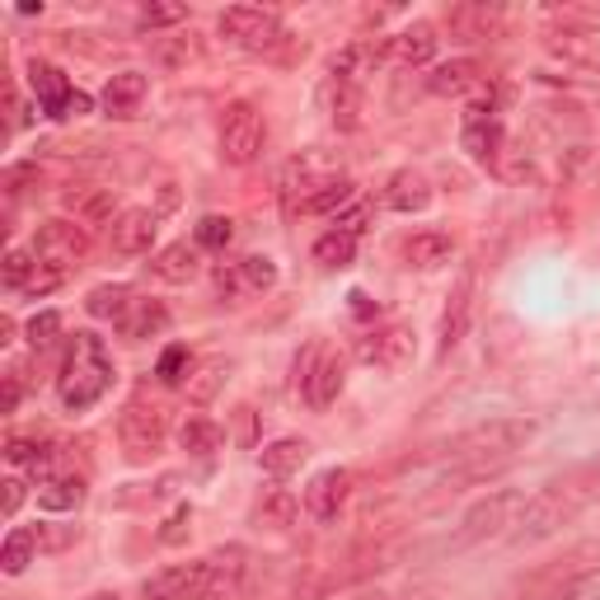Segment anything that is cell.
I'll list each match as a JSON object with an SVG mask.
<instances>
[{
	"instance_id": "6da1fadb",
	"label": "cell",
	"mask_w": 600,
	"mask_h": 600,
	"mask_svg": "<svg viewBox=\"0 0 600 600\" xmlns=\"http://www.w3.org/2000/svg\"><path fill=\"white\" fill-rule=\"evenodd\" d=\"M108 385H113V357H108V347L99 334H75L71 338V357L67 367H61V404L71 408V413H85V408H94L108 394Z\"/></svg>"
},
{
	"instance_id": "7a4b0ae2",
	"label": "cell",
	"mask_w": 600,
	"mask_h": 600,
	"mask_svg": "<svg viewBox=\"0 0 600 600\" xmlns=\"http://www.w3.org/2000/svg\"><path fill=\"white\" fill-rule=\"evenodd\" d=\"M535 436V422H520V418H502V422H483L465 436H455L446 455L451 465H473V460H512V455L526 446Z\"/></svg>"
},
{
	"instance_id": "3957f363",
	"label": "cell",
	"mask_w": 600,
	"mask_h": 600,
	"mask_svg": "<svg viewBox=\"0 0 600 600\" xmlns=\"http://www.w3.org/2000/svg\"><path fill=\"white\" fill-rule=\"evenodd\" d=\"M577 507H581V493H577V488H563V483L544 488V493H535L526 507H520L516 530L507 535V540H512V544H540V540H549V535H559L567 520L577 516Z\"/></svg>"
},
{
	"instance_id": "277c9868",
	"label": "cell",
	"mask_w": 600,
	"mask_h": 600,
	"mask_svg": "<svg viewBox=\"0 0 600 600\" xmlns=\"http://www.w3.org/2000/svg\"><path fill=\"white\" fill-rule=\"evenodd\" d=\"M263 141H267V128H263V113L249 99H235L226 104V113H220V160L244 169L254 165L263 155Z\"/></svg>"
},
{
	"instance_id": "5b68a950",
	"label": "cell",
	"mask_w": 600,
	"mask_h": 600,
	"mask_svg": "<svg viewBox=\"0 0 600 600\" xmlns=\"http://www.w3.org/2000/svg\"><path fill=\"white\" fill-rule=\"evenodd\" d=\"M526 507V497L516 493V488H497V493H488L483 502H473L460 520V540L465 544H479V540H497V535H512L516 530V516Z\"/></svg>"
},
{
	"instance_id": "8992f818",
	"label": "cell",
	"mask_w": 600,
	"mask_h": 600,
	"mask_svg": "<svg viewBox=\"0 0 600 600\" xmlns=\"http://www.w3.org/2000/svg\"><path fill=\"white\" fill-rule=\"evenodd\" d=\"M38 254V263L57 267V273H71V267H81L89 259V230L81 226V220H43L34 244H28Z\"/></svg>"
},
{
	"instance_id": "52a82bcc",
	"label": "cell",
	"mask_w": 600,
	"mask_h": 600,
	"mask_svg": "<svg viewBox=\"0 0 600 600\" xmlns=\"http://www.w3.org/2000/svg\"><path fill=\"white\" fill-rule=\"evenodd\" d=\"M220 38L244 47V52H267V47L281 43V20L277 10H263V5H230L226 14L216 20Z\"/></svg>"
},
{
	"instance_id": "ba28073f",
	"label": "cell",
	"mask_w": 600,
	"mask_h": 600,
	"mask_svg": "<svg viewBox=\"0 0 600 600\" xmlns=\"http://www.w3.org/2000/svg\"><path fill=\"white\" fill-rule=\"evenodd\" d=\"M118 432H122V451H128V460H151V455L165 446L169 408H165V404H146V399H136V404L128 408V413H122Z\"/></svg>"
},
{
	"instance_id": "9c48e42d",
	"label": "cell",
	"mask_w": 600,
	"mask_h": 600,
	"mask_svg": "<svg viewBox=\"0 0 600 600\" xmlns=\"http://www.w3.org/2000/svg\"><path fill=\"white\" fill-rule=\"evenodd\" d=\"M343 381H347V361L328 347H310L305 357L296 361V385L305 389V399L314 408H328L343 394Z\"/></svg>"
},
{
	"instance_id": "30bf717a",
	"label": "cell",
	"mask_w": 600,
	"mask_h": 600,
	"mask_svg": "<svg viewBox=\"0 0 600 600\" xmlns=\"http://www.w3.org/2000/svg\"><path fill=\"white\" fill-rule=\"evenodd\" d=\"M502 141H507V132H502V118H497V99L488 94V99H479L465 113V132H460V146L469 151V160H479L493 169L502 160Z\"/></svg>"
},
{
	"instance_id": "8fae6325",
	"label": "cell",
	"mask_w": 600,
	"mask_h": 600,
	"mask_svg": "<svg viewBox=\"0 0 600 600\" xmlns=\"http://www.w3.org/2000/svg\"><path fill=\"white\" fill-rule=\"evenodd\" d=\"M207 581H212V563H179L165 567L146 581V600H207Z\"/></svg>"
},
{
	"instance_id": "7c38bea8",
	"label": "cell",
	"mask_w": 600,
	"mask_h": 600,
	"mask_svg": "<svg viewBox=\"0 0 600 600\" xmlns=\"http://www.w3.org/2000/svg\"><path fill=\"white\" fill-rule=\"evenodd\" d=\"M155 235H160V216L146 212V207H128V212H118L113 226H108V244H113V254L136 259V254H151Z\"/></svg>"
},
{
	"instance_id": "4fadbf2b",
	"label": "cell",
	"mask_w": 600,
	"mask_h": 600,
	"mask_svg": "<svg viewBox=\"0 0 600 600\" xmlns=\"http://www.w3.org/2000/svg\"><path fill=\"white\" fill-rule=\"evenodd\" d=\"M413 357V334L404 324H389V328H371L367 338H357V361L367 367H381V371H394Z\"/></svg>"
},
{
	"instance_id": "5bb4252c",
	"label": "cell",
	"mask_w": 600,
	"mask_h": 600,
	"mask_svg": "<svg viewBox=\"0 0 600 600\" xmlns=\"http://www.w3.org/2000/svg\"><path fill=\"white\" fill-rule=\"evenodd\" d=\"M347 493H352V473H347V469L314 473L310 488H305V512H310L314 520H338Z\"/></svg>"
},
{
	"instance_id": "9a60e30c",
	"label": "cell",
	"mask_w": 600,
	"mask_h": 600,
	"mask_svg": "<svg viewBox=\"0 0 600 600\" xmlns=\"http://www.w3.org/2000/svg\"><path fill=\"white\" fill-rule=\"evenodd\" d=\"M385 57H389V38H385V43H381V38L347 43L343 52L334 57V71H328V75H334V81H347V85H361L375 67H381Z\"/></svg>"
},
{
	"instance_id": "2e32d148",
	"label": "cell",
	"mask_w": 600,
	"mask_h": 600,
	"mask_svg": "<svg viewBox=\"0 0 600 600\" xmlns=\"http://www.w3.org/2000/svg\"><path fill=\"white\" fill-rule=\"evenodd\" d=\"M469 314H473V277L465 273L460 281H455V291L446 300V310H441V328H436V347L441 357L451 352V347H460L465 328H469Z\"/></svg>"
},
{
	"instance_id": "e0dca14e",
	"label": "cell",
	"mask_w": 600,
	"mask_h": 600,
	"mask_svg": "<svg viewBox=\"0 0 600 600\" xmlns=\"http://www.w3.org/2000/svg\"><path fill=\"white\" fill-rule=\"evenodd\" d=\"M146 89H151V81L141 71H118V75H108L99 104H104L108 118H132L141 108V99H146Z\"/></svg>"
},
{
	"instance_id": "ac0fdd59",
	"label": "cell",
	"mask_w": 600,
	"mask_h": 600,
	"mask_svg": "<svg viewBox=\"0 0 600 600\" xmlns=\"http://www.w3.org/2000/svg\"><path fill=\"white\" fill-rule=\"evenodd\" d=\"M389 57L399 61V67H428V61L436 57V24L413 20L404 34L389 38Z\"/></svg>"
},
{
	"instance_id": "d6986e66",
	"label": "cell",
	"mask_w": 600,
	"mask_h": 600,
	"mask_svg": "<svg viewBox=\"0 0 600 600\" xmlns=\"http://www.w3.org/2000/svg\"><path fill=\"white\" fill-rule=\"evenodd\" d=\"M197 267H202V254H197V244H165L160 254L151 259V273L160 277V281H173V287H183V281H193L197 277Z\"/></svg>"
},
{
	"instance_id": "ffe728a7",
	"label": "cell",
	"mask_w": 600,
	"mask_h": 600,
	"mask_svg": "<svg viewBox=\"0 0 600 600\" xmlns=\"http://www.w3.org/2000/svg\"><path fill=\"white\" fill-rule=\"evenodd\" d=\"M432 202V188L428 179H422L418 169H399V173H389V183H385V207L389 212H422Z\"/></svg>"
},
{
	"instance_id": "44dd1931",
	"label": "cell",
	"mask_w": 600,
	"mask_h": 600,
	"mask_svg": "<svg viewBox=\"0 0 600 600\" xmlns=\"http://www.w3.org/2000/svg\"><path fill=\"white\" fill-rule=\"evenodd\" d=\"M479 85H483L479 61H469V57H455V61H446V67H436L428 75V89L441 94V99H460V94L479 89Z\"/></svg>"
},
{
	"instance_id": "7402d4cb",
	"label": "cell",
	"mask_w": 600,
	"mask_h": 600,
	"mask_svg": "<svg viewBox=\"0 0 600 600\" xmlns=\"http://www.w3.org/2000/svg\"><path fill=\"white\" fill-rule=\"evenodd\" d=\"M118 328H122V338H132V343L160 338L169 328V310L160 305V300H132V310L118 320Z\"/></svg>"
},
{
	"instance_id": "603a6c76",
	"label": "cell",
	"mask_w": 600,
	"mask_h": 600,
	"mask_svg": "<svg viewBox=\"0 0 600 600\" xmlns=\"http://www.w3.org/2000/svg\"><path fill=\"white\" fill-rule=\"evenodd\" d=\"M404 259H408V267H418V273H436V267L451 263V235H441V230L408 235V240H404Z\"/></svg>"
},
{
	"instance_id": "cb8c5ba5",
	"label": "cell",
	"mask_w": 600,
	"mask_h": 600,
	"mask_svg": "<svg viewBox=\"0 0 600 600\" xmlns=\"http://www.w3.org/2000/svg\"><path fill=\"white\" fill-rule=\"evenodd\" d=\"M324 108H328V118H334L338 132H357L361 128V85H347V81H334V75H328Z\"/></svg>"
},
{
	"instance_id": "d4e9b609",
	"label": "cell",
	"mask_w": 600,
	"mask_h": 600,
	"mask_svg": "<svg viewBox=\"0 0 600 600\" xmlns=\"http://www.w3.org/2000/svg\"><path fill=\"white\" fill-rule=\"evenodd\" d=\"M305 460H310V446L300 436L267 441V446L259 451V465H263V473H273V479H291V473H300Z\"/></svg>"
},
{
	"instance_id": "484cf974",
	"label": "cell",
	"mask_w": 600,
	"mask_h": 600,
	"mask_svg": "<svg viewBox=\"0 0 600 600\" xmlns=\"http://www.w3.org/2000/svg\"><path fill=\"white\" fill-rule=\"evenodd\" d=\"M207 563H212L207 600H240V587H244V549H226V554H216Z\"/></svg>"
},
{
	"instance_id": "4316f807",
	"label": "cell",
	"mask_w": 600,
	"mask_h": 600,
	"mask_svg": "<svg viewBox=\"0 0 600 600\" xmlns=\"http://www.w3.org/2000/svg\"><path fill=\"white\" fill-rule=\"evenodd\" d=\"M296 516H300V497L291 493V488H267L263 502H259V512H254L259 526L273 530V535H287L296 526Z\"/></svg>"
},
{
	"instance_id": "83f0119b",
	"label": "cell",
	"mask_w": 600,
	"mask_h": 600,
	"mask_svg": "<svg viewBox=\"0 0 600 600\" xmlns=\"http://www.w3.org/2000/svg\"><path fill=\"white\" fill-rule=\"evenodd\" d=\"M352 202H357V183L338 173L334 183L314 188V193H310L305 202H300V212H305V216H343L347 207H352Z\"/></svg>"
},
{
	"instance_id": "f1b7e54d",
	"label": "cell",
	"mask_w": 600,
	"mask_h": 600,
	"mask_svg": "<svg viewBox=\"0 0 600 600\" xmlns=\"http://www.w3.org/2000/svg\"><path fill=\"white\" fill-rule=\"evenodd\" d=\"M85 502V479L81 473H57V479L38 483V507L43 512H75Z\"/></svg>"
},
{
	"instance_id": "f546056e",
	"label": "cell",
	"mask_w": 600,
	"mask_h": 600,
	"mask_svg": "<svg viewBox=\"0 0 600 600\" xmlns=\"http://www.w3.org/2000/svg\"><path fill=\"white\" fill-rule=\"evenodd\" d=\"M338 173H334V165L324 160V155H305V160H291L287 165V173H281V183H287V193L291 188H305V197L314 193V188H324V183H334ZM300 197V202H305Z\"/></svg>"
},
{
	"instance_id": "4dcf8cb0",
	"label": "cell",
	"mask_w": 600,
	"mask_h": 600,
	"mask_svg": "<svg viewBox=\"0 0 600 600\" xmlns=\"http://www.w3.org/2000/svg\"><path fill=\"white\" fill-rule=\"evenodd\" d=\"M220 441H226V432H220V422H212V418H188L179 428V446L188 455H197V460H212L220 451Z\"/></svg>"
},
{
	"instance_id": "1f68e13d",
	"label": "cell",
	"mask_w": 600,
	"mask_h": 600,
	"mask_svg": "<svg viewBox=\"0 0 600 600\" xmlns=\"http://www.w3.org/2000/svg\"><path fill=\"white\" fill-rule=\"evenodd\" d=\"M28 89H34L38 99H43L47 113H52V108H61V99L71 94L67 75H61V71L52 67V61H34V67H28Z\"/></svg>"
},
{
	"instance_id": "d6a6232c",
	"label": "cell",
	"mask_w": 600,
	"mask_h": 600,
	"mask_svg": "<svg viewBox=\"0 0 600 600\" xmlns=\"http://www.w3.org/2000/svg\"><path fill=\"white\" fill-rule=\"evenodd\" d=\"M38 554V535L34 530H10L5 535V549H0V573L5 577H20L28 563Z\"/></svg>"
},
{
	"instance_id": "836d02e7",
	"label": "cell",
	"mask_w": 600,
	"mask_h": 600,
	"mask_svg": "<svg viewBox=\"0 0 600 600\" xmlns=\"http://www.w3.org/2000/svg\"><path fill=\"white\" fill-rule=\"evenodd\" d=\"M357 259V240L352 235H343V230H328L314 240V263L320 267H352Z\"/></svg>"
},
{
	"instance_id": "e575fe53",
	"label": "cell",
	"mask_w": 600,
	"mask_h": 600,
	"mask_svg": "<svg viewBox=\"0 0 600 600\" xmlns=\"http://www.w3.org/2000/svg\"><path fill=\"white\" fill-rule=\"evenodd\" d=\"M132 287H94L89 300H85V310L94 314V320H122V314L132 310Z\"/></svg>"
},
{
	"instance_id": "d590c367",
	"label": "cell",
	"mask_w": 600,
	"mask_h": 600,
	"mask_svg": "<svg viewBox=\"0 0 600 600\" xmlns=\"http://www.w3.org/2000/svg\"><path fill=\"white\" fill-rule=\"evenodd\" d=\"M34 273H38V254H34V249H20V244H14L5 254V263H0V277H5L10 291H24Z\"/></svg>"
},
{
	"instance_id": "8d00e7d4",
	"label": "cell",
	"mask_w": 600,
	"mask_h": 600,
	"mask_svg": "<svg viewBox=\"0 0 600 600\" xmlns=\"http://www.w3.org/2000/svg\"><path fill=\"white\" fill-rule=\"evenodd\" d=\"M235 267H240V281H244L249 291H267V287L277 281V263L267 259V254H249V259H240Z\"/></svg>"
},
{
	"instance_id": "74e56055",
	"label": "cell",
	"mask_w": 600,
	"mask_h": 600,
	"mask_svg": "<svg viewBox=\"0 0 600 600\" xmlns=\"http://www.w3.org/2000/svg\"><path fill=\"white\" fill-rule=\"evenodd\" d=\"M451 28L460 38H488V28H493V10H469V5H460V10H451Z\"/></svg>"
},
{
	"instance_id": "f35d334b",
	"label": "cell",
	"mask_w": 600,
	"mask_h": 600,
	"mask_svg": "<svg viewBox=\"0 0 600 600\" xmlns=\"http://www.w3.org/2000/svg\"><path fill=\"white\" fill-rule=\"evenodd\" d=\"M220 381H226V375H220V361H202L197 375H188V399H193V404H212V394L220 389Z\"/></svg>"
},
{
	"instance_id": "ab89813d",
	"label": "cell",
	"mask_w": 600,
	"mask_h": 600,
	"mask_svg": "<svg viewBox=\"0 0 600 600\" xmlns=\"http://www.w3.org/2000/svg\"><path fill=\"white\" fill-rule=\"evenodd\" d=\"M24 334H28V347H34V352H47V347L57 343V334H61V314H57V310H43V314H34Z\"/></svg>"
},
{
	"instance_id": "60d3db41",
	"label": "cell",
	"mask_w": 600,
	"mask_h": 600,
	"mask_svg": "<svg viewBox=\"0 0 600 600\" xmlns=\"http://www.w3.org/2000/svg\"><path fill=\"white\" fill-rule=\"evenodd\" d=\"M235 240V220L230 216H202L197 220V249H226Z\"/></svg>"
},
{
	"instance_id": "b9f144b4",
	"label": "cell",
	"mask_w": 600,
	"mask_h": 600,
	"mask_svg": "<svg viewBox=\"0 0 600 600\" xmlns=\"http://www.w3.org/2000/svg\"><path fill=\"white\" fill-rule=\"evenodd\" d=\"M188 367H193V357H188V347H179V343H173V347H165V352H160V367H155V375H160L165 385H179L183 375H188Z\"/></svg>"
},
{
	"instance_id": "7bdbcfd3",
	"label": "cell",
	"mask_w": 600,
	"mask_h": 600,
	"mask_svg": "<svg viewBox=\"0 0 600 600\" xmlns=\"http://www.w3.org/2000/svg\"><path fill=\"white\" fill-rule=\"evenodd\" d=\"M183 20H188V10L183 5H165V0H160V5L141 10V24H146V28H173V24H183Z\"/></svg>"
},
{
	"instance_id": "ee69618b",
	"label": "cell",
	"mask_w": 600,
	"mask_h": 600,
	"mask_svg": "<svg viewBox=\"0 0 600 600\" xmlns=\"http://www.w3.org/2000/svg\"><path fill=\"white\" fill-rule=\"evenodd\" d=\"M188 526H193V507H188V502H179V507H173V516L165 520V530H160V544H183V540H188Z\"/></svg>"
},
{
	"instance_id": "f6af8a7d",
	"label": "cell",
	"mask_w": 600,
	"mask_h": 600,
	"mask_svg": "<svg viewBox=\"0 0 600 600\" xmlns=\"http://www.w3.org/2000/svg\"><path fill=\"white\" fill-rule=\"evenodd\" d=\"M61 281H67V273H57V267H47V263H38V273L34 277H28V287H24V296H52L57 287H61Z\"/></svg>"
},
{
	"instance_id": "bcb514c9",
	"label": "cell",
	"mask_w": 600,
	"mask_h": 600,
	"mask_svg": "<svg viewBox=\"0 0 600 600\" xmlns=\"http://www.w3.org/2000/svg\"><path fill=\"white\" fill-rule=\"evenodd\" d=\"M43 451H47V446H38L34 436H10V441H5V460H10V465H34Z\"/></svg>"
},
{
	"instance_id": "7dc6e473",
	"label": "cell",
	"mask_w": 600,
	"mask_h": 600,
	"mask_svg": "<svg viewBox=\"0 0 600 600\" xmlns=\"http://www.w3.org/2000/svg\"><path fill=\"white\" fill-rule=\"evenodd\" d=\"M89 108H94V99H89V94H85V89H71L67 99H61V108H52V113H47V118H57V122H71V118H85Z\"/></svg>"
},
{
	"instance_id": "c3c4849f",
	"label": "cell",
	"mask_w": 600,
	"mask_h": 600,
	"mask_svg": "<svg viewBox=\"0 0 600 600\" xmlns=\"http://www.w3.org/2000/svg\"><path fill=\"white\" fill-rule=\"evenodd\" d=\"M0 488H5V493H0V516H5V520H14V516H20V507H24V479H5V483H0Z\"/></svg>"
},
{
	"instance_id": "681fc988",
	"label": "cell",
	"mask_w": 600,
	"mask_h": 600,
	"mask_svg": "<svg viewBox=\"0 0 600 600\" xmlns=\"http://www.w3.org/2000/svg\"><path fill=\"white\" fill-rule=\"evenodd\" d=\"M24 399V385H20V371H5L0 375V413H14Z\"/></svg>"
},
{
	"instance_id": "f907efd6",
	"label": "cell",
	"mask_w": 600,
	"mask_h": 600,
	"mask_svg": "<svg viewBox=\"0 0 600 600\" xmlns=\"http://www.w3.org/2000/svg\"><path fill=\"white\" fill-rule=\"evenodd\" d=\"M367 220H371V212H367V207H347V212L338 216V230H343V235H352V240H357V235L367 230Z\"/></svg>"
},
{
	"instance_id": "816d5d0a",
	"label": "cell",
	"mask_w": 600,
	"mask_h": 600,
	"mask_svg": "<svg viewBox=\"0 0 600 600\" xmlns=\"http://www.w3.org/2000/svg\"><path fill=\"white\" fill-rule=\"evenodd\" d=\"M71 540H75V526H67V530L43 526V530H38V549H67Z\"/></svg>"
},
{
	"instance_id": "f5cc1de1",
	"label": "cell",
	"mask_w": 600,
	"mask_h": 600,
	"mask_svg": "<svg viewBox=\"0 0 600 600\" xmlns=\"http://www.w3.org/2000/svg\"><path fill=\"white\" fill-rule=\"evenodd\" d=\"M24 183H38V169H34V165L5 169V188H10V193H24Z\"/></svg>"
},
{
	"instance_id": "db71d44e",
	"label": "cell",
	"mask_w": 600,
	"mask_h": 600,
	"mask_svg": "<svg viewBox=\"0 0 600 600\" xmlns=\"http://www.w3.org/2000/svg\"><path fill=\"white\" fill-rule=\"evenodd\" d=\"M0 343H14V320H10V314H0Z\"/></svg>"
},
{
	"instance_id": "11a10c76",
	"label": "cell",
	"mask_w": 600,
	"mask_h": 600,
	"mask_svg": "<svg viewBox=\"0 0 600 600\" xmlns=\"http://www.w3.org/2000/svg\"><path fill=\"white\" fill-rule=\"evenodd\" d=\"M85 600H118L113 591H94V596H85Z\"/></svg>"
}]
</instances>
